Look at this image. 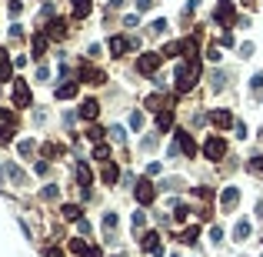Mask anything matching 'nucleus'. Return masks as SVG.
<instances>
[{
    "mask_svg": "<svg viewBox=\"0 0 263 257\" xmlns=\"http://www.w3.org/2000/svg\"><path fill=\"white\" fill-rule=\"evenodd\" d=\"M197 77H200V60L190 57V64H180V67H176V94H186V90L197 84Z\"/></svg>",
    "mask_w": 263,
    "mask_h": 257,
    "instance_id": "1",
    "label": "nucleus"
},
{
    "mask_svg": "<svg viewBox=\"0 0 263 257\" xmlns=\"http://www.w3.org/2000/svg\"><path fill=\"white\" fill-rule=\"evenodd\" d=\"M13 130H17V117H13V111H0V137H3V144L13 140Z\"/></svg>",
    "mask_w": 263,
    "mask_h": 257,
    "instance_id": "2",
    "label": "nucleus"
},
{
    "mask_svg": "<svg viewBox=\"0 0 263 257\" xmlns=\"http://www.w3.org/2000/svg\"><path fill=\"white\" fill-rule=\"evenodd\" d=\"M160 60H164V54H154V50H150V54H140L137 57V70H140V74H154V70L160 67Z\"/></svg>",
    "mask_w": 263,
    "mask_h": 257,
    "instance_id": "3",
    "label": "nucleus"
},
{
    "mask_svg": "<svg viewBox=\"0 0 263 257\" xmlns=\"http://www.w3.org/2000/svg\"><path fill=\"white\" fill-rule=\"evenodd\" d=\"M213 20L223 23V27H230V23H233V0H217V13H213Z\"/></svg>",
    "mask_w": 263,
    "mask_h": 257,
    "instance_id": "4",
    "label": "nucleus"
},
{
    "mask_svg": "<svg viewBox=\"0 0 263 257\" xmlns=\"http://www.w3.org/2000/svg\"><path fill=\"white\" fill-rule=\"evenodd\" d=\"M203 154L210 160H217V157L227 154V144H223V137H207V144H203Z\"/></svg>",
    "mask_w": 263,
    "mask_h": 257,
    "instance_id": "5",
    "label": "nucleus"
},
{
    "mask_svg": "<svg viewBox=\"0 0 263 257\" xmlns=\"http://www.w3.org/2000/svg\"><path fill=\"white\" fill-rule=\"evenodd\" d=\"M13 104L17 107H30V87H27V80H13Z\"/></svg>",
    "mask_w": 263,
    "mask_h": 257,
    "instance_id": "6",
    "label": "nucleus"
},
{
    "mask_svg": "<svg viewBox=\"0 0 263 257\" xmlns=\"http://www.w3.org/2000/svg\"><path fill=\"white\" fill-rule=\"evenodd\" d=\"M137 201L140 204H154V197H157V190H154V184H150V180H137Z\"/></svg>",
    "mask_w": 263,
    "mask_h": 257,
    "instance_id": "7",
    "label": "nucleus"
},
{
    "mask_svg": "<svg viewBox=\"0 0 263 257\" xmlns=\"http://www.w3.org/2000/svg\"><path fill=\"white\" fill-rule=\"evenodd\" d=\"M130 47H133V40H127V37H110V54L113 57H123Z\"/></svg>",
    "mask_w": 263,
    "mask_h": 257,
    "instance_id": "8",
    "label": "nucleus"
},
{
    "mask_svg": "<svg viewBox=\"0 0 263 257\" xmlns=\"http://www.w3.org/2000/svg\"><path fill=\"white\" fill-rule=\"evenodd\" d=\"M70 251H74V254H84V257H100V247L87 244V241H74V244H70Z\"/></svg>",
    "mask_w": 263,
    "mask_h": 257,
    "instance_id": "9",
    "label": "nucleus"
},
{
    "mask_svg": "<svg viewBox=\"0 0 263 257\" xmlns=\"http://www.w3.org/2000/svg\"><path fill=\"white\" fill-rule=\"evenodd\" d=\"M176 140H180V150H183L186 157H193V154H197V140L186 134V130H180V134H176Z\"/></svg>",
    "mask_w": 263,
    "mask_h": 257,
    "instance_id": "10",
    "label": "nucleus"
},
{
    "mask_svg": "<svg viewBox=\"0 0 263 257\" xmlns=\"http://www.w3.org/2000/svg\"><path fill=\"white\" fill-rule=\"evenodd\" d=\"M80 80H87V84H103V74H100L97 67L84 64V67H80Z\"/></svg>",
    "mask_w": 263,
    "mask_h": 257,
    "instance_id": "11",
    "label": "nucleus"
},
{
    "mask_svg": "<svg viewBox=\"0 0 263 257\" xmlns=\"http://www.w3.org/2000/svg\"><path fill=\"white\" fill-rule=\"evenodd\" d=\"M237 201H240V190H237V187H227V190H223V197H220L223 211H233V207H237Z\"/></svg>",
    "mask_w": 263,
    "mask_h": 257,
    "instance_id": "12",
    "label": "nucleus"
},
{
    "mask_svg": "<svg viewBox=\"0 0 263 257\" xmlns=\"http://www.w3.org/2000/svg\"><path fill=\"white\" fill-rule=\"evenodd\" d=\"M70 97H77V80H67L57 87V101H70Z\"/></svg>",
    "mask_w": 263,
    "mask_h": 257,
    "instance_id": "13",
    "label": "nucleus"
},
{
    "mask_svg": "<svg viewBox=\"0 0 263 257\" xmlns=\"http://www.w3.org/2000/svg\"><path fill=\"white\" fill-rule=\"evenodd\" d=\"M97 114H100V104L97 101H84V104H80V117H84V121H93Z\"/></svg>",
    "mask_w": 263,
    "mask_h": 257,
    "instance_id": "14",
    "label": "nucleus"
},
{
    "mask_svg": "<svg viewBox=\"0 0 263 257\" xmlns=\"http://www.w3.org/2000/svg\"><path fill=\"white\" fill-rule=\"evenodd\" d=\"M100 177H103V184H110V187H113V184H117V177H120L117 164H113V160H107V167H103V174H100Z\"/></svg>",
    "mask_w": 263,
    "mask_h": 257,
    "instance_id": "15",
    "label": "nucleus"
},
{
    "mask_svg": "<svg viewBox=\"0 0 263 257\" xmlns=\"http://www.w3.org/2000/svg\"><path fill=\"white\" fill-rule=\"evenodd\" d=\"M143 251H150V254H160V234H143Z\"/></svg>",
    "mask_w": 263,
    "mask_h": 257,
    "instance_id": "16",
    "label": "nucleus"
},
{
    "mask_svg": "<svg viewBox=\"0 0 263 257\" xmlns=\"http://www.w3.org/2000/svg\"><path fill=\"white\" fill-rule=\"evenodd\" d=\"M210 121L217 124V127H233V117L227 111H213V114H210Z\"/></svg>",
    "mask_w": 263,
    "mask_h": 257,
    "instance_id": "17",
    "label": "nucleus"
},
{
    "mask_svg": "<svg viewBox=\"0 0 263 257\" xmlns=\"http://www.w3.org/2000/svg\"><path fill=\"white\" fill-rule=\"evenodd\" d=\"M170 127H174V114H170V111H160V117H157V130L164 134V130H170Z\"/></svg>",
    "mask_w": 263,
    "mask_h": 257,
    "instance_id": "18",
    "label": "nucleus"
},
{
    "mask_svg": "<svg viewBox=\"0 0 263 257\" xmlns=\"http://www.w3.org/2000/svg\"><path fill=\"white\" fill-rule=\"evenodd\" d=\"M143 107H147V111H164L167 104H164V97H160V94H150V97L143 101Z\"/></svg>",
    "mask_w": 263,
    "mask_h": 257,
    "instance_id": "19",
    "label": "nucleus"
},
{
    "mask_svg": "<svg viewBox=\"0 0 263 257\" xmlns=\"http://www.w3.org/2000/svg\"><path fill=\"white\" fill-rule=\"evenodd\" d=\"M90 10H93V0H74V13L77 17H87Z\"/></svg>",
    "mask_w": 263,
    "mask_h": 257,
    "instance_id": "20",
    "label": "nucleus"
},
{
    "mask_svg": "<svg viewBox=\"0 0 263 257\" xmlns=\"http://www.w3.org/2000/svg\"><path fill=\"white\" fill-rule=\"evenodd\" d=\"M47 50V34H33V57H44Z\"/></svg>",
    "mask_w": 263,
    "mask_h": 257,
    "instance_id": "21",
    "label": "nucleus"
},
{
    "mask_svg": "<svg viewBox=\"0 0 263 257\" xmlns=\"http://www.w3.org/2000/svg\"><path fill=\"white\" fill-rule=\"evenodd\" d=\"M77 180H80V190H84V187H90V180H93V174H90V167H87V164H80V170H77Z\"/></svg>",
    "mask_w": 263,
    "mask_h": 257,
    "instance_id": "22",
    "label": "nucleus"
},
{
    "mask_svg": "<svg viewBox=\"0 0 263 257\" xmlns=\"http://www.w3.org/2000/svg\"><path fill=\"white\" fill-rule=\"evenodd\" d=\"M67 217V221H80V207L77 204H64V211H60Z\"/></svg>",
    "mask_w": 263,
    "mask_h": 257,
    "instance_id": "23",
    "label": "nucleus"
},
{
    "mask_svg": "<svg viewBox=\"0 0 263 257\" xmlns=\"http://www.w3.org/2000/svg\"><path fill=\"white\" fill-rule=\"evenodd\" d=\"M7 174H10V177L17 180V184H27V174H23V170L17 167V164H7Z\"/></svg>",
    "mask_w": 263,
    "mask_h": 257,
    "instance_id": "24",
    "label": "nucleus"
},
{
    "mask_svg": "<svg viewBox=\"0 0 263 257\" xmlns=\"http://www.w3.org/2000/svg\"><path fill=\"white\" fill-rule=\"evenodd\" d=\"M233 237H237V241H243V237H250V224H247V221H240L237 227H233Z\"/></svg>",
    "mask_w": 263,
    "mask_h": 257,
    "instance_id": "25",
    "label": "nucleus"
},
{
    "mask_svg": "<svg viewBox=\"0 0 263 257\" xmlns=\"http://www.w3.org/2000/svg\"><path fill=\"white\" fill-rule=\"evenodd\" d=\"M180 50H183V40H180V44H176V40H174V44H167L164 50H160V54H164V57H176V54H180Z\"/></svg>",
    "mask_w": 263,
    "mask_h": 257,
    "instance_id": "26",
    "label": "nucleus"
},
{
    "mask_svg": "<svg viewBox=\"0 0 263 257\" xmlns=\"http://www.w3.org/2000/svg\"><path fill=\"white\" fill-rule=\"evenodd\" d=\"M197 237H200V227H186V231H183V237H180V241H183V244H193Z\"/></svg>",
    "mask_w": 263,
    "mask_h": 257,
    "instance_id": "27",
    "label": "nucleus"
},
{
    "mask_svg": "<svg viewBox=\"0 0 263 257\" xmlns=\"http://www.w3.org/2000/svg\"><path fill=\"white\" fill-rule=\"evenodd\" d=\"M64 30H67V23L60 20V17H57V20L50 23V37H64Z\"/></svg>",
    "mask_w": 263,
    "mask_h": 257,
    "instance_id": "28",
    "label": "nucleus"
},
{
    "mask_svg": "<svg viewBox=\"0 0 263 257\" xmlns=\"http://www.w3.org/2000/svg\"><path fill=\"white\" fill-rule=\"evenodd\" d=\"M93 157H97V160H110V147L107 144H97V147H93Z\"/></svg>",
    "mask_w": 263,
    "mask_h": 257,
    "instance_id": "29",
    "label": "nucleus"
},
{
    "mask_svg": "<svg viewBox=\"0 0 263 257\" xmlns=\"http://www.w3.org/2000/svg\"><path fill=\"white\" fill-rule=\"evenodd\" d=\"M10 74H13V67L7 64V57L0 60V80H10Z\"/></svg>",
    "mask_w": 263,
    "mask_h": 257,
    "instance_id": "30",
    "label": "nucleus"
},
{
    "mask_svg": "<svg viewBox=\"0 0 263 257\" xmlns=\"http://www.w3.org/2000/svg\"><path fill=\"white\" fill-rule=\"evenodd\" d=\"M164 30H167V20H164V17H160V20H154V23H150V34H164Z\"/></svg>",
    "mask_w": 263,
    "mask_h": 257,
    "instance_id": "31",
    "label": "nucleus"
},
{
    "mask_svg": "<svg viewBox=\"0 0 263 257\" xmlns=\"http://www.w3.org/2000/svg\"><path fill=\"white\" fill-rule=\"evenodd\" d=\"M223 84H227V74H223V70H217V74H213V87L223 90Z\"/></svg>",
    "mask_w": 263,
    "mask_h": 257,
    "instance_id": "32",
    "label": "nucleus"
},
{
    "mask_svg": "<svg viewBox=\"0 0 263 257\" xmlns=\"http://www.w3.org/2000/svg\"><path fill=\"white\" fill-rule=\"evenodd\" d=\"M103 227L113 231V227H117V214H103Z\"/></svg>",
    "mask_w": 263,
    "mask_h": 257,
    "instance_id": "33",
    "label": "nucleus"
},
{
    "mask_svg": "<svg viewBox=\"0 0 263 257\" xmlns=\"http://www.w3.org/2000/svg\"><path fill=\"white\" fill-rule=\"evenodd\" d=\"M130 127H133V130H140V127H143V114H133V117H130Z\"/></svg>",
    "mask_w": 263,
    "mask_h": 257,
    "instance_id": "34",
    "label": "nucleus"
},
{
    "mask_svg": "<svg viewBox=\"0 0 263 257\" xmlns=\"http://www.w3.org/2000/svg\"><path fill=\"white\" fill-rule=\"evenodd\" d=\"M20 154H23V157L33 154V144H30V140H20Z\"/></svg>",
    "mask_w": 263,
    "mask_h": 257,
    "instance_id": "35",
    "label": "nucleus"
},
{
    "mask_svg": "<svg viewBox=\"0 0 263 257\" xmlns=\"http://www.w3.org/2000/svg\"><path fill=\"white\" fill-rule=\"evenodd\" d=\"M7 7H10V13H13V17H17V13L23 10V3H20V0H10V3H7Z\"/></svg>",
    "mask_w": 263,
    "mask_h": 257,
    "instance_id": "36",
    "label": "nucleus"
},
{
    "mask_svg": "<svg viewBox=\"0 0 263 257\" xmlns=\"http://www.w3.org/2000/svg\"><path fill=\"white\" fill-rule=\"evenodd\" d=\"M87 137H90V140H100V137H103V130H100V127H90Z\"/></svg>",
    "mask_w": 263,
    "mask_h": 257,
    "instance_id": "37",
    "label": "nucleus"
},
{
    "mask_svg": "<svg viewBox=\"0 0 263 257\" xmlns=\"http://www.w3.org/2000/svg\"><path fill=\"white\" fill-rule=\"evenodd\" d=\"M250 87H253V90H260V87H263V74H253V80H250Z\"/></svg>",
    "mask_w": 263,
    "mask_h": 257,
    "instance_id": "38",
    "label": "nucleus"
},
{
    "mask_svg": "<svg viewBox=\"0 0 263 257\" xmlns=\"http://www.w3.org/2000/svg\"><path fill=\"white\" fill-rule=\"evenodd\" d=\"M154 3H157V0H137V10H150Z\"/></svg>",
    "mask_w": 263,
    "mask_h": 257,
    "instance_id": "39",
    "label": "nucleus"
},
{
    "mask_svg": "<svg viewBox=\"0 0 263 257\" xmlns=\"http://www.w3.org/2000/svg\"><path fill=\"white\" fill-rule=\"evenodd\" d=\"M143 224H147V217H143V214L137 211V214H133V227H143Z\"/></svg>",
    "mask_w": 263,
    "mask_h": 257,
    "instance_id": "40",
    "label": "nucleus"
},
{
    "mask_svg": "<svg viewBox=\"0 0 263 257\" xmlns=\"http://www.w3.org/2000/svg\"><path fill=\"white\" fill-rule=\"evenodd\" d=\"M44 257H64V254H60L57 247H47V251H44Z\"/></svg>",
    "mask_w": 263,
    "mask_h": 257,
    "instance_id": "41",
    "label": "nucleus"
},
{
    "mask_svg": "<svg viewBox=\"0 0 263 257\" xmlns=\"http://www.w3.org/2000/svg\"><path fill=\"white\" fill-rule=\"evenodd\" d=\"M117 257H127V254H117Z\"/></svg>",
    "mask_w": 263,
    "mask_h": 257,
    "instance_id": "42",
    "label": "nucleus"
},
{
    "mask_svg": "<svg viewBox=\"0 0 263 257\" xmlns=\"http://www.w3.org/2000/svg\"><path fill=\"white\" fill-rule=\"evenodd\" d=\"M260 101H263V94H260Z\"/></svg>",
    "mask_w": 263,
    "mask_h": 257,
    "instance_id": "43",
    "label": "nucleus"
}]
</instances>
